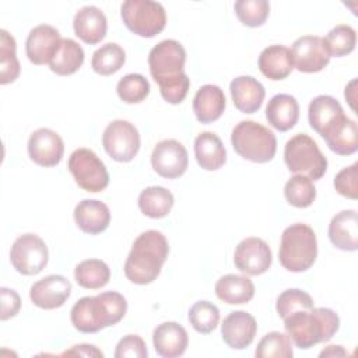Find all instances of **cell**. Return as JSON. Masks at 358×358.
<instances>
[{"label": "cell", "instance_id": "obj_26", "mask_svg": "<svg viewBox=\"0 0 358 358\" xmlns=\"http://www.w3.org/2000/svg\"><path fill=\"white\" fill-rule=\"evenodd\" d=\"M257 64L262 74L268 80H284L291 74L294 69L291 49L284 45L267 46L262 50Z\"/></svg>", "mask_w": 358, "mask_h": 358}, {"label": "cell", "instance_id": "obj_34", "mask_svg": "<svg viewBox=\"0 0 358 358\" xmlns=\"http://www.w3.org/2000/svg\"><path fill=\"white\" fill-rule=\"evenodd\" d=\"M124 62L126 53L123 48L115 42H108L94 52L91 67L99 76H112L123 67Z\"/></svg>", "mask_w": 358, "mask_h": 358}, {"label": "cell", "instance_id": "obj_9", "mask_svg": "<svg viewBox=\"0 0 358 358\" xmlns=\"http://www.w3.org/2000/svg\"><path fill=\"white\" fill-rule=\"evenodd\" d=\"M67 166L74 182L85 192L98 193L109 185V173L105 164L90 148H77L73 151Z\"/></svg>", "mask_w": 358, "mask_h": 358}, {"label": "cell", "instance_id": "obj_36", "mask_svg": "<svg viewBox=\"0 0 358 358\" xmlns=\"http://www.w3.org/2000/svg\"><path fill=\"white\" fill-rule=\"evenodd\" d=\"M284 196L288 204L296 208H306L312 206L316 199V187L313 180L305 175H294L284 186Z\"/></svg>", "mask_w": 358, "mask_h": 358}, {"label": "cell", "instance_id": "obj_37", "mask_svg": "<svg viewBox=\"0 0 358 358\" xmlns=\"http://www.w3.org/2000/svg\"><path fill=\"white\" fill-rule=\"evenodd\" d=\"M255 355L256 358H291L292 341L285 333L270 331L257 343Z\"/></svg>", "mask_w": 358, "mask_h": 358}, {"label": "cell", "instance_id": "obj_6", "mask_svg": "<svg viewBox=\"0 0 358 358\" xmlns=\"http://www.w3.org/2000/svg\"><path fill=\"white\" fill-rule=\"evenodd\" d=\"M231 144L239 157L256 164L271 161L277 151L275 134L253 120H242L232 129Z\"/></svg>", "mask_w": 358, "mask_h": 358}, {"label": "cell", "instance_id": "obj_33", "mask_svg": "<svg viewBox=\"0 0 358 358\" xmlns=\"http://www.w3.org/2000/svg\"><path fill=\"white\" fill-rule=\"evenodd\" d=\"M76 282L85 289H99L110 280L109 266L99 259H87L74 268Z\"/></svg>", "mask_w": 358, "mask_h": 358}, {"label": "cell", "instance_id": "obj_19", "mask_svg": "<svg viewBox=\"0 0 358 358\" xmlns=\"http://www.w3.org/2000/svg\"><path fill=\"white\" fill-rule=\"evenodd\" d=\"M345 113L340 102L330 95H319L313 98L308 108V120L310 127L323 138L343 119Z\"/></svg>", "mask_w": 358, "mask_h": 358}, {"label": "cell", "instance_id": "obj_42", "mask_svg": "<svg viewBox=\"0 0 358 358\" xmlns=\"http://www.w3.org/2000/svg\"><path fill=\"white\" fill-rule=\"evenodd\" d=\"M313 308L312 296L299 289V288H289L282 291L275 302V310L281 319H285L294 312L298 310H308Z\"/></svg>", "mask_w": 358, "mask_h": 358}, {"label": "cell", "instance_id": "obj_13", "mask_svg": "<svg viewBox=\"0 0 358 358\" xmlns=\"http://www.w3.org/2000/svg\"><path fill=\"white\" fill-rule=\"evenodd\" d=\"M151 165L159 176L166 179H176L182 176L187 169V150L178 140H162L157 143V145L152 150Z\"/></svg>", "mask_w": 358, "mask_h": 358}, {"label": "cell", "instance_id": "obj_15", "mask_svg": "<svg viewBox=\"0 0 358 358\" xmlns=\"http://www.w3.org/2000/svg\"><path fill=\"white\" fill-rule=\"evenodd\" d=\"M64 154V143L62 137L46 127L35 130L28 138V155L39 166H56Z\"/></svg>", "mask_w": 358, "mask_h": 358}, {"label": "cell", "instance_id": "obj_32", "mask_svg": "<svg viewBox=\"0 0 358 358\" xmlns=\"http://www.w3.org/2000/svg\"><path fill=\"white\" fill-rule=\"evenodd\" d=\"M323 140L337 155H351L358 150V127L355 120L344 117Z\"/></svg>", "mask_w": 358, "mask_h": 358}, {"label": "cell", "instance_id": "obj_28", "mask_svg": "<svg viewBox=\"0 0 358 358\" xmlns=\"http://www.w3.org/2000/svg\"><path fill=\"white\" fill-rule=\"evenodd\" d=\"M194 157L206 171H217L227 161V151L221 138L213 131H203L194 138Z\"/></svg>", "mask_w": 358, "mask_h": 358}, {"label": "cell", "instance_id": "obj_3", "mask_svg": "<svg viewBox=\"0 0 358 358\" xmlns=\"http://www.w3.org/2000/svg\"><path fill=\"white\" fill-rule=\"evenodd\" d=\"M127 312L126 298L116 291L80 298L70 310L74 329L81 333H96L119 323Z\"/></svg>", "mask_w": 358, "mask_h": 358}, {"label": "cell", "instance_id": "obj_12", "mask_svg": "<svg viewBox=\"0 0 358 358\" xmlns=\"http://www.w3.org/2000/svg\"><path fill=\"white\" fill-rule=\"evenodd\" d=\"M291 55L294 67L301 73H317L330 62L324 38L317 35H303L295 39Z\"/></svg>", "mask_w": 358, "mask_h": 358}, {"label": "cell", "instance_id": "obj_43", "mask_svg": "<svg viewBox=\"0 0 358 358\" xmlns=\"http://www.w3.org/2000/svg\"><path fill=\"white\" fill-rule=\"evenodd\" d=\"M358 164L354 162L350 166L343 168L333 180L334 189L338 194L351 199V200H357L358 197Z\"/></svg>", "mask_w": 358, "mask_h": 358}, {"label": "cell", "instance_id": "obj_20", "mask_svg": "<svg viewBox=\"0 0 358 358\" xmlns=\"http://www.w3.org/2000/svg\"><path fill=\"white\" fill-rule=\"evenodd\" d=\"M152 344L158 355L164 358H175L185 354L189 336L186 329L176 322H164L154 329Z\"/></svg>", "mask_w": 358, "mask_h": 358}, {"label": "cell", "instance_id": "obj_35", "mask_svg": "<svg viewBox=\"0 0 358 358\" xmlns=\"http://www.w3.org/2000/svg\"><path fill=\"white\" fill-rule=\"evenodd\" d=\"M17 43L13 35L0 29V84L14 83L20 76V62L17 59Z\"/></svg>", "mask_w": 358, "mask_h": 358}, {"label": "cell", "instance_id": "obj_25", "mask_svg": "<svg viewBox=\"0 0 358 358\" xmlns=\"http://www.w3.org/2000/svg\"><path fill=\"white\" fill-rule=\"evenodd\" d=\"M224 91L214 84L201 85L193 98V112L200 123L208 124L221 117L225 110Z\"/></svg>", "mask_w": 358, "mask_h": 358}, {"label": "cell", "instance_id": "obj_38", "mask_svg": "<svg viewBox=\"0 0 358 358\" xmlns=\"http://www.w3.org/2000/svg\"><path fill=\"white\" fill-rule=\"evenodd\" d=\"M330 57H343L350 55L357 45V32L351 25L340 24L331 28L324 38Z\"/></svg>", "mask_w": 358, "mask_h": 358}, {"label": "cell", "instance_id": "obj_48", "mask_svg": "<svg viewBox=\"0 0 358 358\" xmlns=\"http://www.w3.org/2000/svg\"><path fill=\"white\" fill-rule=\"evenodd\" d=\"M345 355H347V351L341 345H329L319 354V357H345Z\"/></svg>", "mask_w": 358, "mask_h": 358}, {"label": "cell", "instance_id": "obj_2", "mask_svg": "<svg viewBox=\"0 0 358 358\" xmlns=\"http://www.w3.org/2000/svg\"><path fill=\"white\" fill-rule=\"evenodd\" d=\"M168 253V239L162 232L157 229L141 232L124 262L126 278L137 285L151 284L159 275Z\"/></svg>", "mask_w": 358, "mask_h": 358}, {"label": "cell", "instance_id": "obj_45", "mask_svg": "<svg viewBox=\"0 0 358 358\" xmlns=\"http://www.w3.org/2000/svg\"><path fill=\"white\" fill-rule=\"evenodd\" d=\"M0 296H1V312H0V319L7 320L10 317L17 316L21 308V298L20 295L10 288L1 287L0 288Z\"/></svg>", "mask_w": 358, "mask_h": 358}, {"label": "cell", "instance_id": "obj_1", "mask_svg": "<svg viewBox=\"0 0 358 358\" xmlns=\"http://www.w3.org/2000/svg\"><path fill=\"white\" fill-rule=\"evenodd\" d=\"M185 63L186 50L175 39L161 41L148 53L150 73L168 103L183 102L189 92L190 78L185 73Z\"/></svg>", "mask_w": 358, "mask_h": 358}, {"label": "cell", "instance_id": "obj_30", "mask_svg": "<svg viewBox=\"0 0 358 358\" xmlns=\"http://www.w3.org/2000/svg\"><path fill=\"white\" fill-rule=\"evenodd\" d=\"M84 63L83 48L70 38H62L55 55L50 59L49 67L57 76H71Z\"/></svg>", "mask_w": 358, "mask_h": 358}, {"label": "cell", "instance_id": "obj_27", "mask_svg": "<svg viewBox=\"0 0 358 358\" xmlns=\"http://www.w3.org/2000/svg\"><path fill=\"white\" fill-rule=\"evenodd\" d=\"M266 119L278 131L291 130L299 119L298 101L289 94L274 95L266 106Z\"/></svg>", "mask_w": 358, "mask_h": 358}, {"label": "cell", "instance_id": "obj_11", "mask_svg": "<svg viewBox=\"0 0 358 358\" xmlns=\"http://www.w3.org/2000/svg\"><path fill=\"white\" fill-rule=\"evenodd\" d=\"M49 260V252L45 241L36 234H24L18 236L10 250L13 267L24 275L41 273Z\"/></svg>", "mask_w": 358, "mask_h": 358}, {"label": "cell", "instance_id": "obj_21", "mask_svg": "<svg viewBox=\"0 0 358 358\" xmlns=\"http://www.w3.org/2000/svg\"><path fill=\"white\" fill-rule=\"evenodd\" d=\"M73 29L83 42L96 45L106 36L108 21L103 11L96 6H84L74 15Z\"/></svg>", "mask_w": 358, "mask_h": 358}, {"label": "cell", "instance_id": "obj_22", "mask_svg": "<svg viewBox=\"0 0 358 358\" xmlns=\"http://www.w3.org/2000/svg\"><path fill=\"white\" fill-rule=\"evenodd\" d=\"M229 91L235 108L242 113L257 112L264 101L266 90L260 81L252 76L235 77L229 84Z\"/></svg>", "mask_w": 358, "mask_h": 358}, {"label": "cell", "instance_id": "obj_29", "mask_svg": "<svg viewBox=\"0 0 358 358\" xmlns=\"http://www.w3.org/2000/svg\"><path fill=\"white\" fill-rule=\"evenodd\" d=\"M215 295L228 305H242L255 296V285L246 275L225 274L215 284Z\"/></svg>", "mask_w": 358, "mask_h": 358}, {"label": "cell", "instance_id": "obj_7", "mask_svg": "<svg viewBox=\"0 0 358 358\" xmlns=\"http://www.w3.org/2000/svg\"><path fill=\"white\" fill-rule=\"evenodd\" d=\"M284 161L291 172L305 175L312 180L320 179L327 171V158L316 141L305 133L295 134L287 141Z\"/></svg>", "mask_w": 358, "mask_h": 358}, {"label": "cell", "instance_id": "obj_5", "mask_svg": "<svg viewBox=\"0 0 358 358\" xmlns=\"http://www.w3.org/2000/svg\"><path fill=\"white\" fill-rule=\"evenodd\" d=\"M317 257V239L315 231L302 222L291 224L282 231L278 260L292 273L309 270Z\"/></svg>", "mask_w": 358, "mask_h": 358}, {"label": "cell", "instance_id": "obj_39", "mask_svg": "<svg viewBox=\"0 0 358 358\" xmlns=\"http://www.w3.org/2000/svg\"><path fill=\"white\" fill-rule=\"evenodd\" d=\"M187 319L197 333L208 334L218 326L220 310L208 301H199L189 309Z\"/></svg>", "mask_w": 358, "mask_h": 358}, {"label": "cell", "instance_id": "obj_10", "mask_svg": "<svg viewBox=\"0 0 358 358\" xmlns=\"http://www.w3.org/2000/svg\"><path fill=\"white\" fill-rule=\"evenodd\" d=\"M102 145L113 161L130 162L140 150V133L133 123L117 119L105 127Z\"/></svg>", "mask_w": 358, "mask_h": 358}, {"label": "cell", "instance_id": "obj_44", "mask_svg": "<svg viewBox=\"0 0 358 358\" xmlns=\"http://www.w3.org/2000/svg\"><path fill=\"white\" fill-rule=\"evenodd\" d=\"M147 345L145 341L137 334H127L119 340L115 358H145Z\"/></svg>", "mask_w": 358, "mask_h": 358}, {"label": "cell", "instance_id": "obj_17", "mask_svg": "<svg viewBox=\"0 0 358 358\" xmlns=\"http://www.w3.org/2000/svg\"><path fill=\"white\" fill-rule=\"evenodd\" d=\"M62 38L59 31L48 24L32 28L25 41V53L31 63L36 66L49 64Z\"/></svg>", "mask_w": 358, "mask_h": 358}, {"label": "cell", "instance_id": "obj_47", "mask_svg": "<svg viewBox=\"0 0 358 358\" xmlns=\"http://www.w3.org/2000/svg\"><path fill=\"white\" fill-rule=\"evenodd\" d=\"M355 84H357V80H351L348 83V85L345 87V91H344V96L347 99V102L350 103L351 109L355 110Z\"/></svg>", "mask_w": 358, "mask_h": 358}, {"label": "cell", "instance_id": "obj_14", "mask_svg": "<svg viewBox=\"0 0 358 358\" xmlns=\"http://www.w3.org/2000/svg\"><path fill=\"white\" fill-rule=\"evenodd\" d=\"M234 263L239 271L248 275H260L271 267V249L267 242L260 238H245L235 249Z\"/></svg>", "mask_w": 358, "mask_h": 358}, {"label": "cell", "instance_id": "obj_8", "mask_svg": "<svg viewBox=\"0 0 358 358\" xmlns=\"http://www.w3.org/2000/svg\"><path fill=\"white\" fill-rule=\"evenodd\" d=\"M123 24L133 34L154 38L166 25V13L161 3L151 0H127L120 6Z\"/></svg>", "mask_w": 358, "mask_h": 358}, {"label": "cell", "instance_id": "obj_40", "mask_svg": "<svg viewBox=\"0 0 358 358\" xmlns=\"http://www.w3.org/2000/svg\"><path fill=\"white\" fill-rule=\"evenodd\" d=\"M116 92L124 103H140L150 94V83L143 74H126L119 80Z\"/></svg>", "mask_w": 358, "mask_h": 358}, {"label": "cell", "instance_id": "obj_31", "mask_svg": "<svg viewBox=\"0 0 358 358\" xmlns=\"http://www.w3.org/2000/svg\"><path fill=\"white\" fill-rule=\"evenodd\" d=\"M173 203V194L162 186L145 187L141 190L137 201L140 211L150 218L166 217L171 213Z\"/></svg>", "mask_w": 358, "mask_h": 358}, {"label": "cell", "instance_id": "obj_16", "mask_svg": "<svg viewBox=\"0 0 358 358\" xmlns=\"http://www.w3.org/2000/svg\"><path fill=\"white\" fill-rule=\"evenodd\" d=\"M71 282L59 274H50L35 284L29 289L32 303L41 309L50 310L60 308L70 298Z\"/></svg>", "mask_w": 358, "mask_h": 358}, {"label": "cell", "instance_id": "obj_46", "mask_svg": "<svg viewBox=\"0 0 358 358\" xmlns=\"http://www.w3.org/2000/svg\"><path fill=\"white\" fill-rule=\"evenodd\" d=\"M62 355H78V357H103V352L99 351L95 345L91 344H78L73 345L71 350L64 351Z\"/></svg>", "mask_w": 358, "mask_h": 358}, {"label": "cell", "instance_id": "obj_24", "mask_svg": "<svg viewBox=\"0 0 358 358\" xmlns=\"http://www.w3.org/2000/svg\"><path fill=\"white\" fill-rule=\"evenodd\" d=\"M358 215L355 210L337 213L329 224V239L340 250L355 252L358 249Z\"/></svg>", "mask_w": 358, "mask_h": 358}, {"label": "cell", "instance_id": "obj_23", "mask_svg": "<svg viewBox=\"0 0 358 358\" xmlns=\"http://www.w3.org/2000/svg\"><path fill=\"white\" fill-rule=\"evenodd\" d=\"M76 225L85 234L98 235L110 224L109 207L95 199H84L74 208Z\"/></svg>", "mask_w": 358, "mask_h": 358}, {"label": "cell", "instance_id": "obj_41", "mask_svg": "<svg viewBox=\"0 0 358 358\" xmlns=\"http://www.w3.org/2000/svg\"><path fill=\"white\" fill-rule=\"evenodd\" d=\"M234 10L243 25L256 28L266 22L270 14V3L266 0H238L234 4Z\"/></svg>", "mask_w": 358, "mask_h": 358}, {"label": "cell", "instance_id": "obj_4", "mask_svg": "<svg viewBox=\"0 0 358 358\" xmlns=\"http://www.w3.org/2000/svg\"><path fill=\"white\" fill-rule=\"evenodd\" d=\"M284 329L291 341L301 350L329 341L340 329L338 315L329 308L298 310L287 316Z\"/></svg>", "mask_w": 358, "mask_h": 358}, {"label": "cell", "instance_id": "obj_18", "mask_svg": "<svg viewBox=\"0 0 358 358\" xmlns=\"http://www.w3.org/2000/svg\"><path fill=\"white\" fill-rule=\"evenodd\" d=\"M256 331V319L245 310L231 312L221 324L222 340L234 350H243L249 347L255 340Z\"/></svg>", "mask_w": 358, "mask_h": 358}]
</instances>
